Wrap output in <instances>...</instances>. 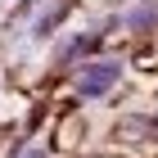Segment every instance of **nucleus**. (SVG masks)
<instances>
[{"instance_id":"obj_1","label":"nucleus","mask_w":158,"mask_h":158,"mask_svg":"<svg viewBox=\"0 0 158 158\" xmlns=\"http://www.w3.org/2000/svg\"><path fill=\"white\" fill-rule=\"evenodd\" d=\"M118 77H122V63H118V59H95V63H86L81 73H77L73 90H77L81 99H99V95H109V90H113Z\"/></svg>"},{"instance_id":"obj_2","label":"nucleus","mask_w":158,"mask_h":158,"mask_svg":"<svg viewBox=\"0 0 158 158\" xmlns=\"http://www.w3.org/2000/svg\"><path fill=\"white\" fill-rule=\"evenodd\" d=\"M122 135L135 140V145H149V140H158V118H127L122 122Z\"/></svg>"}]
</instances>
